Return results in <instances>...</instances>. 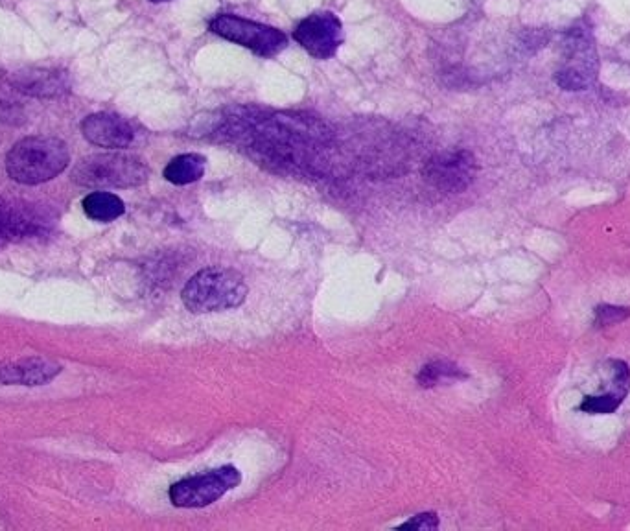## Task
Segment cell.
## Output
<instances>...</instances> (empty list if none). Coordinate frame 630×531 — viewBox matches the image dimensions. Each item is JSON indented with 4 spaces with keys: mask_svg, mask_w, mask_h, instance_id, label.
<instances>
[{
    "mask_svg": "<svg viewBox=\"0 0 630 531\" xmlns=\"http://www.w3.org/2000/svg\"><path fill=\"white\" fill-rule=\"evenodd\" d=\"M69 163V148L58 137H26L8 152L6 170L21 185H41L58 177Z\"/></svg>",
    "mask_w": 630,
    "mask_h": 531,
    "instance_id": "1",
    "label": "cell"
},
{
    "mask_svg": "<svg viewBox=\"0 0 630 531\" xmlns=\"http://www.w3.org/2000/svg\"><path fill=\"white\" fill-rule=\"evenodd\" d=\"M183 303L194 314L240 307L247 297L244 277L227 268H205L183 288Z\"/></svg>",
    "mask_w": 630,
    "mask_h": 531,
    "instance_id": "2",
    "label": "cell"
},
{
    "mask_svg": "<svg viewBox=\"0 0 630 531\" xmlns=\"http://www.w3.org/2000/svg\"><path fill=\"white\" fill-rule=\"evenodd\" d=\"M148 179L146 165L126 154H94L83 157L72 170V181L87 189H129Z\"/></svg>",
    "mask_w": 630,
    "mask_h": 531,
    "instance_id": "3",
    "label": "cell"
},
{
    "mask_svg": "<svg viewBox=\"0 0 630 531\" xmlns=\"http://www.w3.org/2000/svg\"><path fill=\"white\" fill-rule=\"evenodd\" d=\"M210 30L231 43L253 50L258 56L273 58L288 47V37L279 28L255 23L244 17L222 13L210 21Z\"/></svg>",
    "mask_w": 630,
    "mask_h": 531,
    "instance_id": "4",
    "label": "cell"
},
{
    "mask_svg": "<svg viewBox=\"0 0 630 531\" xmlns=\"http://www.w3.org/2000/svg\"><path fill=\"white\" fill-rule=\"evenodd\" d=\"M564 45V61L555 72V82L564 91H583L595 82L599 71L594 41L586 30L575 28Z\"/></svg>",
    "mask_w": 630,
    "mask_h": 531,
    "instance_id": "5",
    "label": "cell"
},
{
    "mask_svg": "<svg viewBox=\"0 0 630 531\" xmlns=\"http://www.w3.org/2000/svg\"><path fill=\"white\" fill-rule=\"evenodd\" d=\"M240 482L242 474L236 467H222L199 476H190L172 485L170 500L175 508H205L220 500Z\"/></svg>",
    "mask_w": 630,
    "mask_h": 531,
    "instance_id": "6",
    "label": "cell"
},
{
    "mask_svg": "<svg viewBox=\"0 0 630 531\" xmlns=\"http://www.w3.org/2000/svg\"><path fill=\"white\" fill-rule=\"evenodd\" d=\"M478 174V161L467 150H450L433 155L424 166V181L444 194L467 190Z\"/></svg>",
    "mask_w": 630,
    "mask_h": 531,
    "instance_id": "7",
    "label": "cell"
},
{
    "mask_svg": "<svg viewBox=\"0 0 630 531\" xmlns=\"http://www.w3.org/2000/svg\"><path fill=\"white\" fill-rule=\"evenodd\" d=\"M293 37L310 56L317 59L332 58L345 41L341 21L330 12L308 15L297 24Z\"/></svg>",
    "mask_w": 630,
    "mask_h": 531,
    "instance_id": "8",
    "label": "cell"
},
{
    "mask_svg": "<svg viewBox=\"0 0 630 531\" xmlns=\"http://www.w3.org/2000/svg\"><path fill=\"white\" fill-rule=\"evenodd\" d=\"M83 137L94 146L120 150L128 148L135 139V131L126 118L113 113H96L82 122Z\"/></svg>",
    "mask_w": 630,
    "mask_h": 531,
    "instance_id": "9",
    "label": "cell"
},
{
    "mask_svg": "<svg viewBox=\"0 0 630 531\" xmlns=\"http://www.w3.org/2000/svg\"><path fill=\"white\" fill-rule=\"evenodd\" d=\"M61 367L47 358H24L17 362H0L2 386H43L59 375Z\"/></svg>",
    "mask_w": 630,
    "mask_h": 531,
    "instance_id": "10",
    "label": "cell"
},
{
    "mask_svg": "<svg viewBox=\"0 0 630 531\" xmlns=\"http://www.w3.org/2000/svg\"><path fill=\"white\" fill-rule=\"evenodd\" d=\"M610 371H612V390L605 395H597V397H584L579 410L584 413H592V415H608L614 413L621 406L623 399L627 397L630 390V371L629 366L621 360H612L610 362Z\"/></svg>",
    "mask_w": 630,
    "mask_h": 531,
    "instance_id": "11",
    "label": "cell"
},
{
    "mask_svg": "<svg viewBox=\"0 0 630 531\" xmlns=\"http://www.w3.org/2000/svg\"><path fill=\"white\" fill-rule=\"evenodd\" d=\"M12 85L26 95L58 96L69 91V80L63 72L48 69H24L13 72Z\"/></svg>",
    "mask_w": 630,
    "mask_h": 531,
    "instance_id": "12",
    "label": "cell"
},
{
    "mask_svg": "<svg viewBox=\"0 0 630 531\" xmlns=\"http://www.w3.org/2000/svg\"><path fill=\"white\" fill-rule=\"evenodd\" d=\"M205 157L199 154H185L174 157L166 168L164 177L174 185H190L199 181L205 174Z\"/></svg>",
    "mask_w": 630,
    "mask_h": 531,
    "instance_id": "13",
    "label": "cell"
},
{
    "mask_svg": "<svg viewBox=\"0 0 630 531\" xmlns=\"http://www.w3.org/2000/svg\"><path fill=\"white\" fill-rule=\"evenodd\" d=\"M82 205L83 213L87 214L91 220L104 222V224L117 220L126 211L124 201L111 192H91L83 200Z\"/></svg>",
    "mask_w": 630,
    "mask_h": 531,
    "instance_id": "14",
    "label": "cell"
},
{
    "mask_svg": "<svg viewBox=\"0 0 630 531\" xmlns=\"http://www.w3.org/2000/svg\"><path fill=\"white\" fill-rule=\"evenodd\" d=\"M463 377H465V375L461 373V369L455 367L454 364H448V362H433V364H428V366H424L420 369L417 380H419L420 386L433 388V386H437V384H441V382H452V380Z\"/></svg>",
    "mask_w": 630,
    "mask_h": 531,
    "instance_id": "15",
    "label": "cell"
},
{
    "mask_svg": "<svg viewBox=\"0 0 630 531\" xmlns=\"http://www.w3.org/2000/svg\"><path fill=\"white\" fill-rule=\"evenodd\" d=\"M630 316V308L612 307V305H601L595 308V325L599 327H607L614 325Z\"/></svg>",
    "mask_w": 630,
    "mask_h": 531,
    "instance_id": "16",
    "label": "cell"
},
{
    "mask_svg": "<svg viewBox=\"0 0 630 531\" xmlns=\"http://www.w3.org/2000/svg\"><path fill=\"white\" fill-rule=\"evenodd\" d=\"M402 530H435L439 528V519L433 513H422L400 526Z\"/></svg>",
    "mask_w": 630,
    "mask_h": 531,
    "instance_id": "17",
    "label": "cell"
},
{
    "mask_svg": "<svg viewBox=\"0 0 630 531\" xmlns=\"http://www.w3.org/2000/svg\"><path fill=\"white\" fill-rule=\"evenodd\" d=\"M150 2H155V4H159V2H172V0H150Z\"/></svg>",
    "mask_w": 630,
    "mask_h": 531,
    "instance_id": "18",
    "label": "cell"
}]
</instances>
